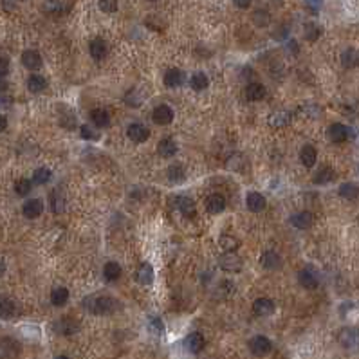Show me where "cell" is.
<instances>
[{"label": "cell", "instance_id": "cell-1", "mask_svg": "<svg viewBox=\"0 0 359 359\" xmlns=\"http://www.w3.org/2000/svg\"><path fill=\"white\" fill-rule=\"evenodd\" d=\"M85 303H87L85 307L98 316L112 314L114 310L118 309V305H120L118 300H114L112 296H90Z\"/></svg>", "mask_w": 359, "mask_h": 359}, {"label": "cell", "instance_id": "cell-2", "mask_svg": "<svg viewBox=\"0 0 359 359\" xmlns=\"http://www.w3.org/2000/svg\"><path fill=\"white\" fill-rule=\"evenodd\" d=\"M219 264L224 271L227 273H239L242 269V258L235 251H227L224 253L221 258H219Z\"/></svg>", "mask_w": 359, "mask_h": 359}, {"label": "cell", "instance_id": "cell-3", "mask_svg": "<svg viewBox=\"0 0 359 359\" xmlns=\"http://www.w3.org/2000/svg\"><path fill=\"white\" fill-rule=\"evenodd\" d=\"M18 314H20L18 303L7 296L0 298V318H2V320L11 322V320H15Z\"/></svg>", "mask_w": 359, "mask_h": 359}, {"label": "cell", "instance_id": "cell-4", "mask_svg": "<svg viewBox=\"0 0 359 359\" xmlns=\"http://www.w3.org/2000/svg\"><path fill=\"white\" fill-rule=\"evenodd\" d=\"M52 328H54V332L60 336H72L76 334L78 330H80V323L74 322L72 318H60L54 325H52Z\"/></svg>", "mask_w": 359, "mask_h": 359}, {"label": "cell", "instance_id": "cell-5", "mask_svg": "<svg viewBox=\"0 0 359 359\" xmlns=\"http://www.w3.org/2000/svg\"><path fill=\"white\" fill-rule=\"evenodd\" d=\"M249 348L255 356H267L273 350V343L265 336H255L249 341Z\"/></svg>", "mask_w": 359, "mask_h": 359}, {"label": "cell", "instance_id": "cell-6", "mask_svg": "<svg viewBox=\"0 0 359 359\" xmlns=\"http://www.w3.org/2000/svg\"><path fill=\"white\" fill-rule=\"evenodd\" d=\"M126 136L132 139L134 143H145L146 139L150 137V130L141 123H132L126 128Z\"/></svg>", "mask_w": 359, "mask_h": 359}, {"label": "cell", "instance_id": "cell-7", "mask_svg": "<svg viewBox=\"0 0 359 359\" xmlns=\"http://www.w3.org/2000/svg\"><path fill=\"white\" fill-rule=\"evenodd\" d=\"M22 63H24L25 69L29 70H38L42 67V56L40 52L34 49H27L22 52Z\"/></svg>", "mask_w": 359, "mask_h": 359}, {"label": "cell", "instance_id": "cell-8", "mask_svg": "<svg viewBox=\"0 0 359 359\" xmlns=\"http://www.w3.org/2000/svg\"><path fill=\"white\" fill-rule=\"evenodd\" d=\"M152 118H154V121L157 125H170L171 121H173V110L168 105H159V107L154 108Z\"/></svg>", "mask_w": 359, "mask_h": 359}, {"label": "cell", "instance_id": "cell-9", "mask_svg": "<svg viewBox=\"0 0 359 359\" xmlns=\"http://www.w3.org/2000/svg\"><path fill=\"white\" fill-rule=\"evenodd\" d=\"M22 213H24L25 219H38L40 215L44 213V202L40 199H31L24 204L22 208Z\"/></svg>", "mask_w": 359, "mask_h": 359}, {"label": "cell", "instance_id": "cell-10", "mask_svg": "<svg viewBox=\"0 0 359 359\" xmlns=\"http://www.w3.org/2000/svg\"><path fill=\"white\" fill-rule=\"evenodd\" d=\"M246 206L253 213H260V211L265 209V197L262 193H258V191H251L246 197Z\"/></svg>", "mask_w": 359, "mask_h": 359}, {"label": "cell", "instance_id": "cell-11", "mask_svg": "<svg viewBox=\"0 0 359 359\" xmlns=\"http://www.w3.org/2000/svg\"><path fill=\"white\" fill-rule=\"evenodd\" d=\"M253 312L256 316H262V318L264 316H271L274 312V303L269 298H258L253 303Z\"/></svg>", "mask_w": 359, "mask_h": 359}, {"label": "cell", "instance_id": "cell-12", "mask_svg": "<svg viewBox=\"0 0 359 359\" xmlns=\"http://www.w3.org/2000/svg\"><path fill=\"white\" fill-rule=\"evenodd\" d=\"M314 222V215L310 211H300V213H294L291 217V224L298 229H309Z\"/></svg>", "mask_w": 359, "mask_h": 359}, {"label": "cell", "instance_id": "cell-13", "mask_svg": "<svg viewBox=\"0 0 359 359\" xmlns=\"http://www.w3.org/2000/svg\"><path fill=\"white\" fill-rule=\"evenodd\" d=\"M206 209L213 215L222 213V211L226 209V199H224V195H221V193L209 195L208 199H206Z\"/></svg>", "mask_w": 359, "mask_h": 359}, {"label": "cell", "instance_id": "cell-14", "mask_svg": "<svg viewBox=\"0 0 359 359\" xmlns=\"http://www.w3.org/2000/svg\"><path fill=\"white\" fill-rule=\"evenodd\" d=\"M328 139L332 143H345L348 139V128L341 123H334L328 126Z\"/></svg>", "mask_w": 359, "mask_h": 359}, {"label": "cell", "instance_id": "cell-15", "mask_svg": "<svg viewBox=\"0 0 359 359\" xmlns=\"http://www.w3.org/2000/svg\"><path fill=\"white\" fill-rule=\"evenodd\" d=\"M154 276H155V273H154V267L150 264H141L137 267V271H136V280H137V284L141 285H150L154 282Z\"/></svg>", "mask_w": 359, "mask_h": 359}, {"label": "cell", "instance_id": "cell-16", "mask_svg": "<svg viewBox=\"0 0 359 359\" xmlns=\"http://www.w3.org/2000/svg\"><path fill=\"white\" fill-rule=\"evenodd\" d=\"M260 264L264 265L265 269H280L282 267V256L276 251H264L260 256Z\"/></svg>", "mask_w": 359, "mask_h": 359}, {"label": "cell", "instance_id": "cell-17", "mask_svg": "<svg viewBox=\"0 0 359 359\" xmlns=\"http://www.w3.org/2000/svg\"><path fill=\"white\" fill-rule=\"evenodd\" d=\"M177 150H179V148H177V143L171 137H164V139L159 141L157 152H159V155H161V157H164V159L173 157V155L177 154Z\"/></svg>", "mask_w": 359, "mask_h": 359}, {"label": "cell", "instance_id": "cell-18", "mask_svg": "<svg viewBox=\"0 0 359 359\" xmlns=\"http://www.w3.org/2000/svg\"><path fill=\"white\" fill-rule=\"evenodd\" d=\"M184 83V72L181 69H170L164 74V85L170 88L181 87Z\"/></svg>", "mask_w": 359, "mask_h": 359}, {"label": "cell", "instance_id": "cell-19", "mask_svg": "<svg viewBox=\"0 0 359 359\" xmlns=\"http://www.w3.org/2000/svg\"><path fill=\"white\" fill-rule=\"evenodd\" d=\"M88 52H90V56L94 58L96 62H101L103 58L107 56V44L101 38H96L88 45Z\"/></svg>", "mask_w": 359, "mask_h": 359}, {"label": "cell", "instance_id": "cell-20", "mask_svg": "<svg viewBox=\"0 0 359 359\" xmlns=\"http://www.w3.org/2000/svg\"><path fill=\"white\" fill-rule=\"evenodd\" d=\"M300 161H302V164L305 168H312L316 164V161H318V154H316V150L310 145H305L300 150Z\"/></svg>", "mask_w": 359, "mask_h": 359}, {"label": "cell", "instance_id": "cell-21", "mask_svg": "<svg viewBox=\"0 0 359 359\" xmlns=\"http://www.w3.org/2000/svg\"><path fill=\"white\" fill-rule=\"evenodd\" d=\"M244 94H246L247 101H260L265 98V87L262 83H249Z\"/></svg>", "mask_w": 359, "mask_h": 359}, {"label": "cell", "instance_id": "cell-22", "mask_svg": "<svg viewBox=\"0 0 359 359\" xmlns=\"http://www.w3.org/2000/svg\"><path fill=\"white\" fill-rule=\"evenodd\" d=\"M298 280L305 289H316L318 287V276L310 269H302L298 273Z\"/></svg>", "mask_w": 359, "mask_h": 359}, {"label": "cell", "instance_id": "cell-23", "mask_svg": "<svg viewBox=\"0 0 359 359\" xmlns=\"http://www.w3.org/2000/svg\"><path fill=\"white\" fill-rule=\"evenodd\" d=\"M67 302H69V291L65 289V287H56V289H52V292H51V303H52L54 307H63Z\"/></svg>", "mask_w": 359, "mask_h": 359}, {"label": "cell", "instance_id": "cell-24", "mask_svg": "<svg viewBox=\"0 0 359 359\" xmlns=\"http://www.w3.org/2000/svg\"><path fill=\"white\" fill-rule=\"evenodd\" d=\"M186 347H188L189 352L199 354L204 348V336L199 334V332H193L186 338Z\"/></svg>", "mask_w": 359, "mask_h": 359}, {"label": "cell", "instance_id": "cell-25", "mask_svg": "<svg viewBox=\"0 0 359 359\" xmlns=\"http://www.w3.org/2000/svg\"><path fill=\"white\" fill-rule=\"evenodd\" d=\"M358 51L354 49V47H348V49L343 51V54H341V65L345 67V69H354L356 65H358Z\"/></svg>", "mask_w": 359, "mask_h": 359}, {"label": "cell", "instance_id": "cell-26", "mask_svg": "<svg viewBox=\"0 0 359 359\" xmlns=\"http://www.w3.org/2000/svg\"><path fill=\"white\" fill-rule=\"evenodd\" d=\"M90 120L94 123L96 126H100V128H105V126L110 125V116H108L107 110H103V108H94L92 112H90Z\"/></svg>", "mask_w": 359, "mask_h": 359}, {"label": "cell", "instance_id": "cell-27", "mask_svg": "<svg viewBox=\"0 0 359 359\" xmlns=\"http://www.w3.org/2000/svg\"><path fill=\"white\" fill-rule=\"evenodd\" d=\"M177 208L184 217H193L195 215V202L191 201L189 197H179L177 199Z\"/></svg>", "mask_w": 359, "mask_h": 359}, {"label": "cell", "instance_id": "cell-28", "mask_svg": "<svg viewBox=\"0 0 359 359\" xmlns=\"http://www.w3.org/2000/svg\"><path fill=\"white\" fill-rule=\"evenodd\" d=\"M103 276L108 282H116L121 276V265L118 262H107L103 267Z\"/></svg>", "mask_w": 359, "mask_h": 359}, {"label": "cell", "instance_id": "cell-29", "mask_svg": "<svg viewBox=\"0 0 359 359\" xmlns=\"http://www.w3.org/2000/svg\"><path fill=\"white\" fill-rule=\"evenodd\" d=\"M168 179H170V183L181 184L186 181V171L181 164H171L168 168Z\"/></svg>", "mask_w": 359, "mask_h": 359}, {"label": "cell", "instance_id": "cell-30", "mask_svg": "<svg viewBox=\"0 0 359 359\" xmlns=\"http://www.w3.org/2000/svg\"><path fill=\"white\" fill-rule=\"evenodd\" d=\"M45 87H47V82H45L44 76L33 74L31 78L27 80V88H29L31 92H34V94H38V92H42V90H45Z\"/></svg>", "mask_w": 359, "mask_h": 359}, {"label": "cell", "instance_id": "cell-31", "mask_svg": "<svg viewBox=\"0 0 359 359\" xmlns=\"http://www.w3.org/2000/svg\"><path fill=\"white\" fill-rule=\"evenodd\" d=\"M189 85H191L193 90L201 92V90H204V88H208V85H209L208 76L204 74V72H195V74L191 76V80H189Z\"/></svg>", "mask_w": 359, "mask_h": 359}, {"label": "cell", "instance_id": "cell-32", "mask_svg": "<svg viewBox=\"0 0 359 359\" xmlns=\"http://www.w3.org/2000/svg\"><path fill=\"white\" fill-rule=\"evenodd\" d=\"M332 179H334V170H332L330 166H323L322 170L316 173V177L312 181H314V184H327V183H330Z\"/></svg>", "mask_w": 359, "mask_h": 359}, {"label": "cell", "instance_id": "cell-33", "mask_svg": "<svg viewBox=\"0 0 359 359\" xmlns=\"http://www.w3.org/2000/svg\"><path fill=\"white\" fill-rule=\"evenodd\" d=\"M340 195L343 199H348V201H354L358 197V186L354 183H345L340 186Z\"/></svg>", "mask_w": 359, "mask_h": 359}, {"label": "cell", "instance_id": "cell-34", "mask_svg": "<svg viewBox=\"0 0 359 359\" xmlns=\"http://www.w3.org/2000/svg\"><path fill=\"white\" fill-rule=\"evenodd\" d=\"M51 170L49 168H38V170H34V173H33V183L34 184H47L51 181Z\"/></svg>", "mask_w": 359, "mask_h": 359}, {"label": "cell", "instance_id": "cell-35", "mask_svg": "<svg viewBox=\"0 0 359 359\" xmlns=\"http://www.w3.org/2000/svg\"><path fill=\"white\" fill-rule=\"evenodd\" d=\"M305 31H303V34H305V38L309 40V42H314V40H318V36L322 34V27L318 24H305V27H303Z\"/></svg>", "mask_w": 359, "mask_h": 359}, {"label": "cell", "instance_id": "cell-36", "mask_svg": "<svg viewBox=\"0 0 359 359\" xmlns=\"http://www.w3.org/2000/svg\"><path fill=\"white\" fill-rule=\"evenodd\" d=\"M219 242H221L222 249H226V251H235L240 246L239 240L235 239V237H231V235H222Z\"/></svg>", "mask_w": 359, "mask_h": 359}, {"label": "cell", "instance_id": "cell-37", "mask_svg": "<svg viewBox=\"0 0 359 359\" xmlns=\"http://www.w3.org/2000/svg\"><path fill=\"white\" fill-rule=\"evenodd\" d=\"M15 191H17V195H20V197L29 195V191H31V181H29V179H18V181L15 183Z\"/></svg>", "mask_w": 359, "mask_h": 359}, {"label": "cell", "instance_id": "cell-38", "mask_svg": "<svg viewBox=\"0 0 359 359\" xmlns=\"http://www.w3.org/2000/svg\"><path fill=\"white\" fill-rule=\"evenodd\" d=\"M51 208H52L54 213L63 211V197H60V189H54L51 193Z\"/></svg>", "mask_w": 359, "mask_h": 359}, {"label": "cell", "instance_id": "cell-39", "mask_svg": "<svg viewBox=\"0 0 359 359\" xmlns=\"http://www.w3.org/2000/svg\"><path fill=\"white\" fill-rule=\"evenodd\" d=\"M291 121V116L287 112H278L271 116V125L273 126H284Z\"/></svg>", "mask_w": 359, "mask_h": 359}, {"label": "cell", "instance_id": "cell-40", "mask_svg": "<svg viewBox=\"0 0 359 359\" xmlns=\"http://www.w3.org/2000/svg\"><path fill=\"white\" fill-rule=\"evenodd\" d=\"M44 9L51 15H60L62 13V0H47Z\"/></svg>", "mask_w": 359, "mask_h": 359}, {"label": "cell", "instance_id": "cell-41", "mask_svg": "<svg viewBox=\"0 0 359 359\" xmlns=\"http://www.w3.org/2000/svg\"><path fill=\"white\" fill-rule=\"evenodd\" d=\"M98 6L103 13H114L118 9V0H98Z\"/></svg>", "mask_w": 359, "mask_h": 359}, {"label": "cell", "instance_id": "cell-42", "mask_svg": "<svg viewBox=\"0 0 359 359\" xmlns=\"http://www.w3.org/2000/svg\"><path fill=\"white\" fill-rule=\"evenodd\" d=\"M148 325H150V330L155 336H163L164 334V325H163V322H161L159 318H150V323H148Z\"/></svg>", "mask_w": 359, "mask_h": 359}, {"label": "cell", "instance_id": "cell-43", "mask_svg": "<svg viewBox=\"0 0 359 359\" xmlns=\"http://www.w3.org/2000/svg\"><path fill=\"white\" fill-rule=\"evenodd\" d=\"M253 18L256 22V25H267L269 24V15L265 11H256L253 15Z\"/></svg>", "mask_w": 359, "mask_h": 359}, {"label": "cell", "instance_id": "cell-44", "mask_svg": "<svg viewBox=\"0 0 359 359\" xmlns=\"http://www.w3.org/2000/svg\"><path fill=\"white\" fill-rule=\"evenodd\" d=\"M9 74V60L6 56H0V78Z\"/></svg>", "mask_w": 359, "mask_h": 359}, {"label": "cell", "instance_id": "cell-45", "mask_svg": "<svg viewBox=\"0 0 359 359\" xmlns=\"http://www.w3.org/2000/svg\"><path fill=\"white\" fill-rule=\"evenodd\" d=\"M82 137L83 139H96V137H98V134L92 132V130H90L87 125H83L82 126Z\"/></svg>", "mask_w": 359, "mask_h": 359}, {"label": "cell", "instance_id": "cell-46", "mask_svg": "<svg viewBox=\"0 0 359 359\" xmlns=\"http://www.w3.org/2000/svg\"><path fill=\"white\" fill-rule=\"evenodd\" d=\"M322 2H323V0H305V4H307V6H309L314 13L318 11L320 7H322Z\"/></svg>", "mask_w": 359, "mask_h": 359}, {"label": "cell", "instance_id": "cell-47", "mask_svg": "<svg viewBox=\"0 0 359 359\" xmlns=\"http://www.w3.org/2000/svg\"><path fill=\"white\" fill-rule=\"evenodd\" d=\"M235 4H237V6L240 7V9H247V7L251 6V2L253 0H233Z\"/></svg>", "mask_w": 359, "mask_h": 359}, {"label": "cell", "instance_id": "cell-48", "mask_svg": "<svg viewBox=\"0 0 359 359\" xmlns=\"http://www.w3.org/2000/svg\"><path fill=\"white\" fill-rule=\"evenodd\" d=\"M6 126H7V120L0 114V132H2V130H6Z\"/></svg>", "mask_w": 359, "mask_h": 359}, {"label": "cell", "instance_id": "cell-49", "mask_svg": "<svg viewBox=\"0 0 359 359\" xmlns=\"http://www.w3.org/2000/svg\"><path fill=\"white\" fill-rule=\"evenodd\" d=\"M6 273V264H4V260H0V276Z\"/></svg>", "mask_w": 359, "mask_h": 359}, {"label": "cell", "instance_id": "cell-50", "mask_svg": "<svg viewBox=\"0 0 359 359\" xmlns=\"http://www.w3.org/2000/svg\"><path fill=\"white\" fill-rule=\"evenodd\" d=\"M152 2H155V0H152Z\"/></svg>", "mask_w": 359, "mask_h": 359}]
</instances>
